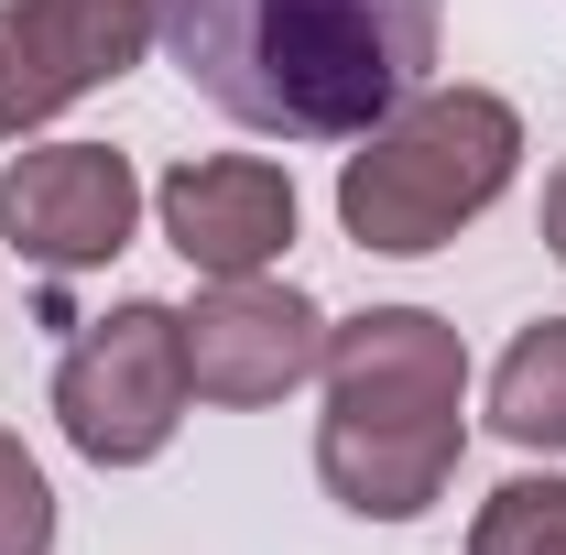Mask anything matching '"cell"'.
<instances>
[{
    "mask_svg": "<svg viewBox=\"0 0 566 555\" xmlns=\"http://www.w3.org/2000/svg\"><path fill=\"white\" fill-rule=\"evenodd\" d=\"M447 0H153V44L218 121L273 142H359L436 66Z\"/></svg>",
    "mask_w": 566,
    "mask_h": 555,
    "instance_id": "6da1fadb",
    "label": "cell"
},
{
    "mask_svg": "<svg viewBox=\"0 0 566 555\" xmlns=\"http://www.w3.org/2000/svg\"><path fill=\"white\" fill-rule=\"evenodd\" d=\"M327 425H316V480L359 523H415L458 480L469 447V338L424 305H370L327 327Z\"/></svg>",
    "mask_w": 566,
    "mask_h": 555,
    "instance_id": "7a4b0ae2",
    "label": "cell"
},
{
    "mask_svg": "<svg viewBox=\"0 0 566 555\" xmlns=\"http://www.w3.org/2000/svg\"><path fill=\"white\" fill-rule=\"evenodd\" d=\"M512 164H523V109L501 87H415L338 164V229L381 262H424L501 208Z\"/></svg>",
    "mask_w": 566,
    "mask_h": 555,
    "instance_id": "3957f363",
    "label": "cell"
},
{
    "mask_svg": "<svg viewBox=\"0 0 566 555\" xmlns=\"http://www.w3.org/2000/svg\"><path fill=\"white\" fill-rule=\"evenodd\" d=\"M197 404V381H186V316L175 305H109V316H87L55 359V425H66V447L87 469H142V458H164L175 447V425Z\"/></svg>",
    "mask_w": 566,
    "mask_h": 555,
    "instance_id": "277c9868",
    "label": "cell"
},
{
    "mask_svg": "<svg viewBox=\"0 0 566 555\" xmlns=\"http://www.w3.org/2000/svg\"><path fill=\"white\" fill-rule=\"evenodd\" d=\"M175 316H186V381H197V404H229V415L305 392L316 359H327V305L294 294V283H273V273L208 283Z\"/></svg>",
    "mask_w": 566,
    "mask_h": 555,
    "instance_id": "5b68a950",
    "label": "cell"
},
{
    "mask_svg": "<svg viewBox=\"0 0 566 555\" xmlns=\"http://www.w3.org/2000/svg\"><path fill=\"white\" fill-rule=\"evenodd\" d=\"M132 229H142L132 153H109V142L11 153V175H0V240H11L33 273H98V262L132 251Z\"/></svg>",
    "mask_w": 566,
    "mask_h": 555,
    "instance_id": "8992f818",
    "label": "cell"
},
{
    "mask_svg": "<svg viewBox=\"0 0 566 555\" xmlns=\"http://www.w3.org/2000/svg\"><path fill=\"white\" fill-rule=\"evenodd\" d=\"M153 44V0H0V142L44 132L66 98L109 87Z\"/></svg>",
    "mask_w": 566,
    "mask_h": 555,
    "instance_id": "52a82bcc",
    "label": "cell"
},
{
    "mask_svg": "<svg viewBox=\"0 0 566 555\" xmlns=\"http://www.w3.org/2000/svg\"><path fill=\"white\" fill-rule=\"evenodd\" d=\"M153 218L186 251V273H208V283L273 273L283 240H294V175L262 164V153H186L153 186Z\"/></svg>",
    "mask_w": 566,
    "mask_h": 555,
    "instance_id": "ba28073f",
    "label": "cell"
},
{
    "mask_svg": "<svg viewBox=\"0 0 566 555\" xmlns=\"http://www.w3.org/2000/svg\"><path fill=\"white\" fill-rule=\"evenodd\" d=\"M491 425L534 458H566V316H534L491 370Z\"/></svg>",
    "mask_w": 566,
    "mask_h": 555,
    "instance_id": "9c48e42d",
    "label": "cell"
},
{
    "mask_svg": "<svg viewBox=\"0 0 566 555\" xmlns=\"http://www.w3.org/2000/svg\"><path fill=\"white\" fill-rule=\"evenodd\" d=\"M469 555H566V480H501L469 523Z\"/></svg>",
    "mask_w": 566,
    "mask_h": 555,
    "instance_id": "30bf717a",
    "label": "cell"
},
{
    "mask_svg": "<svg viewBox=\"0 0 566 555\" xmlns=\"http://www.w3.org/2000/svg\"><path fill=\"white\" fill-rule=\"evenodd\" d=\"M0 555H55V490L22 436H0Z\"/></svg>",
    "mask_w": 566,
    "mask_h": 555,
    "instance_id": "8fae6325",
    "label": "cell"
},
{
    "mask_svg": "<svg viewBox=\"0 0 566 555\" xmlns=\"http://www.w3.org/2000/svg\"><path fill=\"white\" fill-rule=\"evenodd\" d=\"M545 251L566 262V164H556V186H545Z\"/></svg>",
    "mask_w": 566,
    "mask_h": 555,
    "instance_id": "7c38bea8",
    "label": "cell"
}]
</instances>
